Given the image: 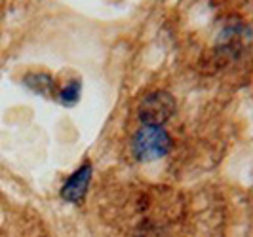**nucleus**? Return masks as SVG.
I'll return each instance as SVG.
<instances>
[{
    "instance_id": "1",
    "label": "nucleus",
    "mask_w": 253,
    "mask_h": 237,
    "mask_svg": "<svg viewBox=\"0 0 253 237\" xmlns=\"http://www.w3.org/2000/svg\"><path fill=\"white\" fill-rule=\"evenodd\" d=\"M171 146H173V140L168 135V131H164L162 127H154V125H143L135 133L133 142H131L133 156L139 162L160 160L171 150Z\"/></svg>"
},
{
    "instance_id": "2",
    "label": "nucleus",
    "mask_w": 253,
    "mask_h": 237,
    "mask_svg": "<svg viewBox=\"0 0 253 237\" xmlns=\"http://www.w3.org/2000/svg\"><path fill=\"white\" fill-rule=\"evenodd\" d=\"M173 112H175V99L171 93H168L164 89H156L149 93L141 101L137 108L141 124L154 125V127H162L173 116Z\"/></svg>"
},
{
    "instance_id": "3",
    "label": "nucleus",
    "mask_w": 253,
    "mask_h": 237,
    "mask_svg": "<svg viewBox=\"0 0 253 237\" xmlns=\"http://www.w3.org/2000/svg\"><path fill=\"white\" fill-rule=\"evenodd\" d=\"M91 173H93L91 163H82L75 173L65 180V184L61 186V198L67 203H80V201L84 200L86 192H88Z\"/></svg>"
},
{
    "instance_id": "4",
    "label": "nucleus",
    "mask_w": 253,
    "mask_h": 237,
    "mask_svg": "<svg viewBox=\"0 0 253 237\" xmlns=\"http://www.w3.org/2000/svg\"><path fill=\"white\" fill-rule=\"evenodd\" d=\"M27 88L31 91H35L42 97H53V89H55V82L50 74H44V72H33V74H27L23 80Z\"/></svg>"
},
{
    "instance_id": "5",
    "label": "nucleus",
    "mask_w": 253,
    "mask_h": 237,
    "mask_svg": "<svg viewBox=\"0 0 253 237\" xmlns=\"http://www.w3.org/2000/svg\"><path fill=\"white\" fill-rule=\"evenodd\" d=\"M80 93H82V86H80V80H73V82H69V84H65L63 88L59 89V93H57V99L61 104L65 106H73L78 102L80 99Z\"/></svg>"
},
{
    "instance_id": "6",
    "label": "nucleus",
    "mask_w": 253,
    "mask_h": 237,
    "mask_svg": "<svg viewBox=\"0 0 253 237\" xmlns=\"http://www.w3.org/2000/svg\"><path fill=\"white\" fill-rule=\"evenodd\" d=\"M137 237H162V230L145 222V224L137 230Z\"/></svg>"
}]
</instances>
